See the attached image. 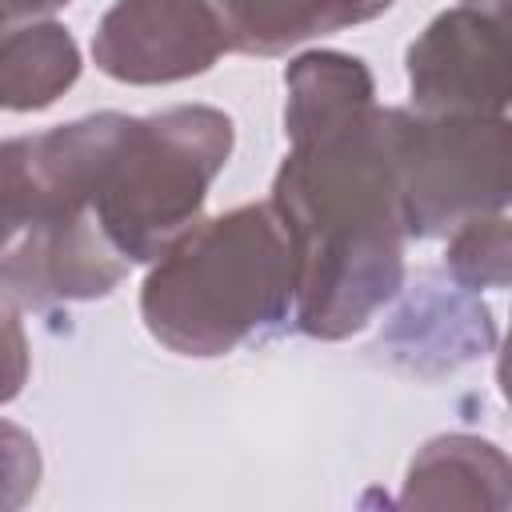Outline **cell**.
I'll list each match as a JSON object with an SVG mask.
<instances>
[{"label":"cell","mask_w":512,"mask_h":512,"mask_svg":"<svg viewBox=\"0 0 512 512\" xmlns=\"http://www.w3.org/2000/svg\"><path fill=\"white\" fill-rule=\"evenodd\" d=\"M400 108L376 100L292 128L272 180L296 252V328L312 340L360 332L404 288V200L396 160Z\"/></svg>","instance_id":"cell-1"},{"label":"cell","mask_w":512,"mask_h":512,"mask_svg":"<svg viewBox=\"0 0 512 512\" xmlns=\"http://www.w3.org/2000/svg\"><path fill=\"white\" fill-rule=\"evenodd\" d=\"M140 316L176 356H228L296 316V252L272 200L188 228L152 260Z\"/></svg>","instance_id":"cell-2"},{"label":"cell","mask_w":512,"mask_h":512,"mask_svg":"<svg viewBox=\"0 0 512 512\" xmlns=\"http://www.w3.org/2000/svg\"><path fill=\"white\" fill-rule=\"evenodd\" d=\"M232 140V116L212 104H176L152 116L116 112L92 180V220L108 244L128 264L160 260L200 224Z\"/></svg>","instance_id":"cell-3"},{"label":"cell","mask_w":512,"mask_h":512,"mask_svg":"<svg viewBox=\"0 0 512 512\" xmlns=\"http://www.w3.org/2000/svg\"><path fill=\"white\" fill-rule=\"evenodd\" d=\"M396 160L404 224L416 240L448 236L472 216L512 208L508 116H420L400 108Z\"/></svg>","instance_id":"cell-4"},{"label":"cell","mask_w":512,"mask_h":512,"mask_svg":"<svg viewBox=\"0 0 512 512\" xmlns=\"http://www.w3.org/2000/svg\"><path fill=\"white\" fill-rule=\"evenodd\" d=\"M404 64L420 116H504L512 108V36L464 0L408 44Z\"/></svg>","instance_id":"cell-5"},{"label":"cell","mask_w":512,"mask_h":512,"mask_svg":"<svg viewBox=\"0 0 512 512\" xmlns=\"http://www.w3.org/2000/svg\"><path fill=\"white\" fill-rule=\"evenodd\" d=\"M232 52L212 0H116L92 36V60L120 84H176Z\"/></svg>","instance_id":"cell-6"},{"label":"cell","mask_w":512,"mask_h":512,"mask_svg":"<svg viewBox=\"0 0 512 512\" xmlns=\"http://www.w3.org/2000/svg\"><path fill=\"white\" fill-rule=\"evenodd\" d=\"M128 272V260L108 244L92 216L32 224L4 232V300L20 308H52L108 296Z\"/></svg>","instance_id":"cell-7"},{"label":"cell","mask_w":512,"mask_h":512,"mask_svg":"<svg viewBox=\"0 0 512 512\" xmlns=\"http://www.w3.org/2000/svg\"><path fill=\"white\" fill-rule=\"evenodd\" d=\"M404 508H512V456L484 436L428 440L404 476Z\"/></svg>","instance_id":"cell-8"},{"label":"cell","mask_w":512,"mask_h":512,"mask_svg":"<svg viewBox=\"0 0 512 512\" xmlns=\"http://www.w3.org/2000/svg\"><path fill=\"white\" fill-rule=\"evenodd\" d=\"M396 0H212L232 52L280 56L316 36L376 20Z\"/></svg>","instance_id":"cell-9"},{"label":"cell","mask_w":512,"mask_h":512,"mask_svg":"<svg viewBox=\"0 0 512 512\" xmlns=\"http://www.w3.org/2000/svg\"><path fill=\"white\" fill-rule=\"evenodd\" d=\"M80 76V48L64 24H12L0 44V100L8 112H40Z\"/></svg>","instance_id":"cell-10"},{"label":"cell","mask_w":512,"mask_h":512,"mask_svg":"<svg viewBox=\"0 0 512 512\" xmlns=\"http://www.w3.org/2000/svg\"><path fill=\"white\" fill-rule=\"evenodd\" d=\"M444 272L468 288H512V208L472 216L448 232Z\"/></svg>","instance_id":"cell-11"},{"label":"cell","mask_w":512,"mask_h":512,"mask_svg":"<svg viewBox=\"0 0 512 512\" xmlns=\"http://www.w3.org/2000/svg\"><path fill=\"white\" fill-rule=\"evenodd\" d=\"M68 0H4V24H20V20H36V16H48L56 8H64Z\"/></svg>","instance_id":"cell-12"},{"label":"cell","mask_w":512,"mask_h":512,"mask_svg":"<svg viewBox=\"0 0 512 512\" xmlns=\"http://www.w3.org/2000/svg\"><path fill=\"white\" fill-rule=\"evenodd\" d=\"M496 384H500L504 400L512 404V320H508V332H504V344H500V360H496Z\"/></svg>","instance_id":"cell-13"},{"label":"cell","mask_w":512,"mask_h":512,"mask_svg":"<svg viewBox=\"0 0 512 512\" xmlns=\"http://www.w3.org/2000/svg\"><path fill=\"white\" fill-rule=\"evenodd\" d=\"M464 4H472V8H480L484 16H492L508 36H512V0H464Z\"/></svg>","instance_id":"cell-14"}]
</instances>
